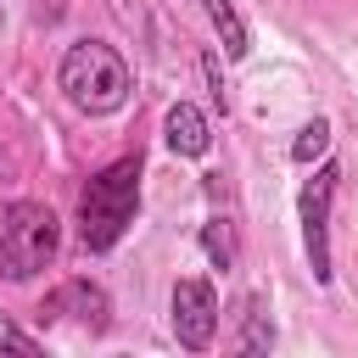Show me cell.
<instances>
[{"label": "cell", "mask_w": 358, "mask_h": 358, "mask_svg": "<svg viewBox=\"0 0 358 358\" xmlns=\"http://www.w3.org/2000/svg\"><path fill=\"white\" fill-rule=\"evenodd\" d=\"M56 90H62L67 106H78L84 117H112V112L129 106V95H134V73H129V62H123L106 39H78V45L62 50Z\"/></svg>", "instance_id": "1"}, {"label": "cell", "mask_w": 358, "mask_h": 358, "mask_svg": "<svg viewBox=\"0 0 358 358\" xmlns=\"http://www.w3.org/2000/svg\"><path fill=\"white\" fill-rule=\"evenodd\" d=\"M140 213V151L106 162L101 173H90L84 196H78V241L90 252H112L129 224Z\"/></svg>", "instance_id": "2"}, {"label": "cell", "mask_w": 358, "mask_h": 358, "mask_svg": "<svg viewBox=\"0 0 358 358\" xmlns=\"http://www.w3.org/2000/svg\"><path fill=\"white\" fill-rule=\"evenodd\" d=\"M62 252V218L45 201H11L0 207V280L22 285L45 274Z\"/></svg>", "instance_id": "3"}, {"label": "cell", "mask_w": 358, "mask_h": 358, "mask_svg": "<svg viewBox=\"0 0 358 358\" xmlns=\"http://www.w3.org/2000/svg\"><path fill=\"white\" fill-rule=\"evenodd\" d=\"M336 185H341V168L336 162H319L313 179L302 185L296 196V213H302V246H308V263H313V280L330 285V201H336Z\"/></svg>", "instance_id": "4"}, {"label": "cell", "mask_w": 358, "mask_h": 358, "mask_svg": "<svg viewBox=\"0 0 358 358\" xmlns=\"http://www.w3.org/2000/svg\"><path fill=\"white\" fill-rule=\"evenodd\" d=\"M39 319H45V324H78V330L101 336V330L112 324V296H106V285H95V280H62L56 291H45Z\"/></svg>", "instance_id": "5"}, {"label": "cell", "mask_w": 358, "mask_h": 358, "mask_svg": "<svg viewBox=\"0 0 358 358\" xmlns=\"http://www.w3.org/2000/svg\"><path fill=\"white\" fill-rule=\"evenodd\" d=\"M168 308H173V341L185 352H207L218 336V291L207 280H179Z\"/></svg>", "instance_id": "6"}, {"label": "cell", "mask_w": 358, "mask_h": 358, "mask_svg": "<svg viewBox=\"0 0 358 358\" xmlns=\"http://www.w3.org/2000/svg\"><path fill=\"white\" fill-rule=\"evenodd\" d=\"M162 140H168V151H173V157H207V145H213V129H207L201 106H190V101H173V106H168V117H162Z\"/></svg>", "instance_id": "7"}, {"label": "cell", "mask_w": 358, "mask_h": 358, "mask_svg": "<svg viewBox=\"0 0 358 358\" xmlns=\"http://www.w3.org/2000/svg\"><path fill=\"white\" fill-rule=\"evenodd\" d=\"M201 11H207V22L218 28V39H224V56H229V62H241V56H246V22H241L235 0H201Z\"/></svg>", "instance_id": "8"}, {"label": "cell", "mask_w": 358, "mask_h": 358, "mask_svg": "<svg viewBox=\"0 0 358 358\" xmlns=\"http://www.w3.org/2000/svg\"><path fill=\"white\" fill-rule=\"evenodd\" d=\"M201 252L213 257V268H235V257H241V241H235V224H229L224 213L201 224Z\"/></svg>", "instance_id": "9"}, {"label": "cell", "mask_w": 358, "mask_h": 358, "mask_svg": "<svg viewBox=\"0 0 358 358\" xmlns=\"http://www.w3.org/2000/svg\"><path fill=\"white\" fill-rule=\"evenodd\" d=\"M274 347V319H268V308L252 296L246 302V324H241V336H235V352H268Z\"/></svg>", "instance_id": "10"}, {"label": "cell", "mask_w": 358, "mask_h": 358, "mask_svg": "<svg viewBox=\"0 0 358 358\" xmlns=\"http://www.w3.org/2000/svg\"><path fill=\"white\" fill-rule=\"evenodd\" d=\"M324 151H330V123H324V117L302 123V134L291 140V162H302V168H308V162H313V157H324Z\"/></svg>", "instance_id": "11"}, {"label": "cell", "mask_w": 358, "mask_h": 358, "mask_svg": "<svg viewBox=\"0 0 358 358\" xmlns=\"http://www.w3.org/2000/svg\"><path fill=\"white\" fill-rule=\"evenodd\" d=\"M0 347H6V352H28V358H39V352H45V347H39L34 336H22L17 324H6V330H0Z\"/></svg>", "instance_id": "12"}, {"label": "cell", "mask_w": 358, "mask_h": 358, "mask_svg": "<svg viewBox=\"0 0 358 358\" xmlns=\"http://www.w3.org/2000/svg\"><path fill=\"white\" fill-rule=\"evenodd\" d=\"M201 73H207V90H213V106H218V112H224V106H229V101H224V78H218V56H213V50H207V56H201Z\"/></svg>", "instance_id": "13"}]
</instances>
